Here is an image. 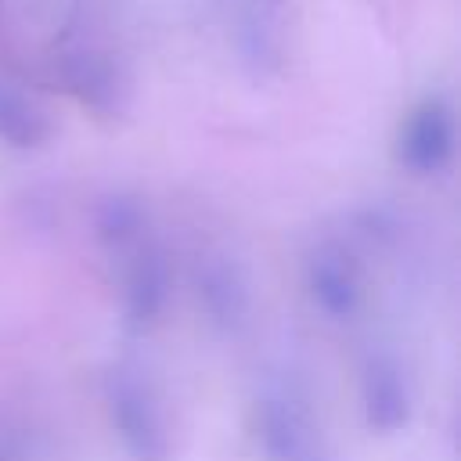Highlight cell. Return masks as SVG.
<instances>
[{
	"label": "cell",
	"instance_id": "1",
	"mask_svg": "<svg viewBox=\"0 0 461 461\" xmlns=\"http://www.w3.org/2000/svg\"><path fill=\"white\" fill-rule=\"evenodd\" d=\"M101 403L119 439V450L130 461H169L173 432L166 403L151 375L133 360H112L101 375Z\"/></svg>",
	"mask_w": 461,
	"mask_h": 461
},
{
	"label": "cell",
	"instance_id": "2",
	"mask_svg": "<svg viewBox=\"0 0 461 461\" xmlns=\"http://www.w3.org/2000/svg\"><path fill=\"white\" fill-rule=\"evenodd\" d=\"M119 267V313L122 324L130 331H151L173 295V263L166 245L158 241L155 227L148 234H140L133 245H126L122 252L108 256Z\"/></svg>",
	"mask_w": 461,
	"mask_h": 461
},
{
	"label": "cell",
	"instance_id": "3",
	"mask_svg": "<svg viewBox=\"0 0 461 461\" xmlns=\"http://www.w3.org/2000/svg\"><path fill=\"white\" fill-rule=\"evenodd\" d=\"M393 155L400 169L418 180H436L454 166L457 155V119L454 104L443 94L421 97L400 122Z\"/></svg>",
	"mask_w": 461,
	"mask_h": 461
},
{
	"label": "cell",
	"instance_id": "4",
	"mask_svg": "<svg viewBox=\"0 0 461 461\" xmlns=\"http://www.w3.org/2000/svg\"><path fill=\"white\" fill-rule=\"evenodd\" d=\"M303 292L324 321H357V313L364 310V277L357 256L335 238L313 241L303 256Z\"/></svg>",
	"mask_w": 461,
	"mask_h": 461
},
{
	"label": "cell",
	"instance_id": "5",
	"mask_svg": "<svg viewBox=\"0 0 461 461\" xmlns=\"http://www.w3.org/2000/svg\"><path fill=\"white\" fill-rule=\"evenodd\" d=\"M191 292L205 324L220 335H238L252 317V288L230 252H198L191 267Z\"/></svg>",
	"mask_w": 461,
	"mask_h": 461
},
{
	"label": "cell",
	"instance_id": "6",
	"mask_svg": "<svg viewBox=\"0 0 461 461\" xmlns=\"http://www.w3.org/2000/svg\"><path fill=\"white\" fill-rule=\"evenodd\" d=\"M360 418L371 436H400L414 414V393L407 367L389 349H371L360 364L357 378Z\"/></svg>",
	"mask_w": 461,
	"mask_h": 461
},
{
	"label": "cell",
	"instance_id": "7",
	"mask_svg": "<svg viewBox=\"0 0 461 461\" xmlns=\"http://www.w3.org/2000/svg\"><path fill=\"white\" fill-rule=\"evenodd\" d=\"M256 439L267 461H295L317 447V425L292 382H274L256 400Z\"/></svg>",
	"mask_w": 461,
	"mask_h": 461
},
{
	"label": "cell",
	"instance_id": "8",
	"mask_svg": "<svg viewBox=\"0 0 461 461\" xmlns=\"http://www.w3.org/2000/svg\"><path fill=\"white\" fill-rule=\"evenodd\" d=\"M58 76L65 90L94 115H104V119L119 115L126 104V76L112 61V54H104L101 47H90V43L68 47L58 58Z\"/></svg>",
	"mask_w": 461,
	"mask_h": 461
},
{
	"label": "cell",
	"instance_id": "9",
	"mask_svg": "<svg viewBox=\"0 0 461 461\" xmlns=\"http://www.w3.org/2000/svg\"><path fill=\"white\" fill-rule=\"evenodd\" d=\"M90 223H94V238H97V245L104 249V256L122 252L126 245H133L140 234L151 230L148 209L140 205V198H133V194H126V191L104 194V198L94 205Z\"/></svg>",
	"mask_w": 461,
	"mask_h": 461
},
{
	"label": "cell",
	"instance_id": "10",
	"mask_svg": "<svg viewBox=\"0 0 461 461\" xmlns=\"http://www.w3.org/2000/svg\"><path fill=\"white\" fill-rule=\"evenodd\" d=\"M50 133L47 112L29 94L0 79V144L14 151H36L50 140Z\"/></svg>",
	"mask_w": 461,
	"mask_h": 461
},
{
	"label": "cell",
	"instance_id": "11",
	"mask_svg": "<svg viewBox=\"0 0 461 461\" xmlns=\"http://www.w3.org/2000/svg\"><path fill=\"white\" fill-rule=\"evenodd\" d=\"M295 461H328V457H324V450H321V443H317L313 450H306V454H303V457H295Z\"/></svg>",
	"mask_w": 461,
	"mask_h": 461
}]
</instances>
